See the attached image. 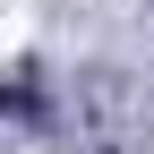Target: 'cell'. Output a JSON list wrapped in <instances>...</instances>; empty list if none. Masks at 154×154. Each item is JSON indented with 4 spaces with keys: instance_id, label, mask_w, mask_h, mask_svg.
Instances as JSON below:
<instances>
[{
    "instance_id": "1",
    "label": "cell",
    "mask_w": 154,
    "mask_h": 154,
    "mask_svg": "<svg viewBox=\"0 0 154 154\" xmlns=\"http://www.w3.org/2000/svg\"><path fill=\"white\" fill-rule=\"evenodd\" d=\"M0 111H26V120L43 111V86H34V69H17L9 86H0Z\"/></svg>"
}]
</instances>
